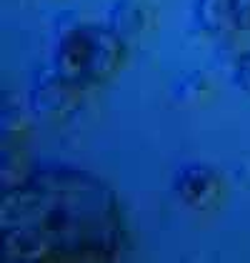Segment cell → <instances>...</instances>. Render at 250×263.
Masks as SVG:
<instances>
[{"label":"cell","mask_w":250,"mask_h":263,"mask_svg":"<svg viewBox=\"0 0 250 263\" xmlns=\"http://www.w3.org/2000/svg\"><path fill=\"white\" fill-rule=\"evenodd\" d=\"M0 236L8 263L115 261L125 226L118 196L103 178L50 165L3 191Z\"/></svg>","instance_id":"obj_1"},{"label":"cell","mask_w":250,"mask_h":263,"mask_svg":"<svg viewBox=\"0 0 250 263\" xmlns=\"http://www.w3.org/2000/svg\"><path fill=\"white\" fill-rule=\"evenodd\" d=\"M128 43L110 25L75 23L60 30L53 53V68L80 88L108 83L125 63Z\"/></svg>","instance_id":"obj_2"},{"label":"cell","mask_w":250,"mask_h":263,"mask_svg":"<svg viewBox=\"0 0 250 263\" xmlns=\"http://www.w3.org/2000/svg\"><path fill=\"white\" fill-rule=\"evenodd\" d=\"M85 88L75 85L60 76L55 68H40L33 76V88H30V110L45 123H62L73 118L78 108L83 105Z\"/></svg>","instance_id":"obj_3"},{"label":"cell","mask_w":250,"mask_h":263,"mask_svg":"<svg viewBox=\"0 0 250 263\" xmlns=\"http://www.w3.org/2000/svg\"><path fill=\"white\" fill-rule=\"evenodd\" d=\"M223 191L220 173L208 163H183L173 176V193L187 208L208 211Z\"/></svg>","instance_id":"obj_4"},{"label":"cell","mask_w":250,"mask_h":263,"mask_svg":"<svg viewBox=\"0 0 250 263\" xmlns=\"http://www.w3.org/2000/svg\"><path fill=\"white\" fill-rule=\"evenodd\" d=\"M108 25L123 38L125 43L140 38L150 25L148 10L138 0H115L108 10Z\"/></svg>","instance_id":"obj_5"},{"label":"cell","mask_w":250,"mask_h":263,"mask_svg":"<svg viewBox=\"0 0 250 263\" xmlns=\"http://www.w3.org/2000/svg\"><path fill=\"white\" fill-rule=\"evenodd\" d=\"M33 173H35V168H33L30 153H28L23 138H3V171H0L3 191H10V188L25 183Z\"/></svg>","instance_id":"obj_6"},{"label":"cell","mask_w":250,"mask_h":263,"mask_svg":"<svg viewBox=\"0 0 250 263\" xmlns=\"http://www.w3.org/2000/svg\"><path fill=\"white\" fill-rule=\"evenodd\" d=\"M195 21L215 35L235 30V0H195Z\"/></svg>","instance_id":"obj_7"},{"label":"cell","mask_w":250,"mask_h":263,"mask_svg":"<svg viewBox=\"0 0 250 263\" xmlns=\"http://www.w3.org/2000/svg\"><path fill=\"white\" fill-rule=\"evenodd\" d=\"M30 103L25 105L20 96L5 90L3 96V138H25L30 130Z\"/></svg>","instance_id":"obj_8"},{"label":"cell","mask_w":250,"mask_h":263,"mask_svg":"<svg viewBox=\"0 0 250 263\" xmlns=\"http://www.w3.org/2000/svg\"><path fill=\"white\" fill-rule=\"evenodd\" d=\"M208 78L200 70H190L173 83V98L180 103H200L208 96Z\"/></svg>","instance_id":"obj_9"},{"label":"cell","mask_w":250,"mask_h":263,"mask_svg":"<svg viewBox=\"0 0 250 263\" xmlns=\"http://www.w3.org/2000/svg\"><path fill=\"white\" fill-rule=\"evenodd\" d=\"M233 83H235L245 96H250V50L240 53V55L233 61Z\"/></svg>","instance_id":"obj_10"},{"label":"cell","mask_w":250,"mask_h":263,"mask_svg":"<svg viewBox=\"0 0 250 263\" xmlns=\"http://www.w3.org/2000/svg\"><path fill=\"white\" fill-rule=\"evenodd\" d=\"M235 30H250V0H235Z\"/></svg>","instance_id":"obj_11"}]
</instances>
